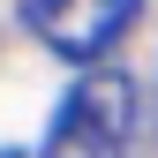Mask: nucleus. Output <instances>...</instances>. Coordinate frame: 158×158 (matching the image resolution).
<instances>
[{"instance_id": "obj_3", "label": "nucleus", "mask_w": 158, "mask_h": 158, "mask_svg": "<svg viewBox=\"0 0 158 158\" xmlns=\"http://www.w3.org/2000/svg\"><path fill=\"white\" fill-rule=\"evenodd\" d=\"M151 106H158V90H151Z\"/></svg>"}, {"instance_id": "obj_1", "label": "nucleus", "mask_w": 158, "mask_h": 158, "mask_svg": "<svg viewBox=\"0 0 158 158\" xmlns=\"http://www.w3.org/2000/svg\"><path fill=\"white\" fill-rule=\"evenodd\" d=\"M128 135H135V83L113 75V68H98V75H83L60 98L38 158H121Z\"/></svg>"}, {"instance_id": "obj_2", "label": "nucleus", "mask_w": 158, "mask_h": 158, "mask_svg": "<svg viewBox=\"0 0 158 158\" xmlns=\"http://www.w3.org/2000/svg\"><path fill=\"white\" fill-rule=\"evenodd\" d=\"M143 0H15V15L45 38L60 60H98L121 45V30L135 23Z\"/></svg>"}]
</instances>
